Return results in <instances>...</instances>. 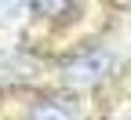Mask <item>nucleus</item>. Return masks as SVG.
Returning a JSON list of instances; mask_svg holds the SVG:
<instances>
[{
  "label": "nucleus",
  "instance_id": "2",
  "mask_svg": "<svg viewBox=\"0 0 131 120\" xmlns=\"http://www.w3.org/2000/svg\"><path fill=\"white\" fill-rule=\"evenodd\" d=\"M22 120H80V116L58 95H29L26 109H22Z\"/></svg>",
  "mask_w": 131,
  "mask_h": 120
},
{
  "label": "nucleus",
  "instance_id": "1",
  "mask_svg": "<svg viewBox=\"0 0 131 120\" xmlns=\"http://www.w3.org/2000/svg\"><path fill=\"white\" fill-rule=\"evenodd\" d=\"M26 7L33 11V18L44 26H69L80 11H84V0H26Z\"/></svg>",
  "mask_w": 131,
  "mask_h": 120
}]
</instances>
